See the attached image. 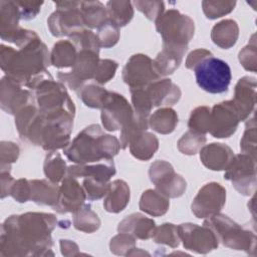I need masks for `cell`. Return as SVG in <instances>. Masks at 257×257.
Returning a JSON list of instances; mask_svg holds the SVG:
<instances>
[{
  "instance_id": "cell-2",
  "label": "cell",
  "mask_w": 257,
  "mask_h": 257,
  "mask_svg": "<svg viewBox=\"0 0 257 257\" xmlns=\"http://www.w3.org/2000/svg\"><path fill=\"white\" fill-rule=\"evenodd\" d=\"M1 68L6 76L17 82L27 83L34 76L44 72L48 63V52L46 46L36 39L23 46L20 50L1 45Z\"/></svg>"
},
{
  "instance_id": "cell-29",
  "label": "cell",
  "mask_w": 257,
  "mask_h": 257,
  "mask_svg": "<svg viewBox=\"0 0 257 257\" xmlns=\"http://www.w3.org/2000/svg\"><path fill=\"white\" fill-rule=\"evenodd\" d=\"M80 11L84 25L90 28H99L107 21L106 9L98 1L81 2Z\"/></svg>"
},
{
  "instance_id": "cell-14",
  "label": "cell",
  "mask_w": 257,
  "mask_h": 257,
  "mask_svg": "<svg viewBox=\"0 0 257 257\" xmlns=\"http://www.w3.org/2000/svg\"><path fill=\"white\" fill-rule=\"evenodd\" d=\"M239 116L232 101L216 104L210 114L209 132L215 138H228L235 133Z\"/></svg>"
},
{
  "instance_id": "cell-47",
  "label": "cell",
  "mask_w": 257,
  "mask_h": 257,
  "mask_svg": "<svg viewBox=\"0 0 257 257\" xmlns=\"http://www.w3.org/2000/svg\"><path fill=\"white\" fill-rule=\"evenodd\" d=\"M9 170H1V198H5L10 194L12 186L14 184L13 179L9 174Z\"/></svg>"
},
{
  "instance_id": "cell-13",
  "label": "cell",
  "mask_w": 257,
  "mask_h": 257,
  "mask_svg": "<svg viewBox=\"0 0 257 257\" xmlns=\"http://www.w3.org/2000/svg\"><path fill=\"white\" fill-rule=\"evenodd\" d=\"M179 237L183 240L184 247L199 253H207L218 246V239L214 232L207 226L200 227L196 224H181L177 227Z\"/></svg>"
},
{
  "instance_id": "cell-42",
  "label": "cell",
  "mask_w": 257,
  "mask_h": 257,
  "mask_svg": "<svg viewBox=\"0 0 257 257\" xmlns=\"http://www.w3.org/2000/svg\"><path fill=\"white\" fill-rule=\"evenodd\" d=\"M116 68V62L108 59H101L98 61L93 78L99 83H105L114 76Z\"/></svg>"
},
{
  "instance_id": "cell-6",
  "label": "cell",
  "mask_w": 257,
  "mask_h": 257,
  "mask_svg": "<svg viewBox=\"0 0 257 257\" xmlns=\"http://www.w3.org/2000/svg\"><path fill=\"white\" fill-rule=\"evenodd\" d=\"M80 4L81 2L75 1L55 2L58 9L48 19L49 29L54 36H70L82 29L81 27L84 23L80 11Z\"/></svg>"
},
{
  "instance_id": "cell-34",
  "label": "cell",
  "mask_w": 257,
  "mask_h": 257,
  "mask_svg": "<svg viewBox=\"0 0 257 257\" xmlns=\"http://www.w3.org/2000/svg\"><path fill=\"white\" fill-rule=\"evenodd\" d=\"M44 173L52 183L59 182L65 173V163L59 154L54 152L47 155L44 163Z\"/></svg>"
},
{
  "instance_id": "cell-26",
  "label": "cell",
  "mask_w": 257,
  "mask_h": 257,
  "mask_svg": "<svg viewBox=\"0 0 257 257\" xmlns=\"http://www.w3.org/2000/svg\"><path fill=\"white\" fill-rule=\"evenodd\" d=\"M211 36L215 44L222 48H229L238 38V25L234 20H223L213 27Z\"/></svg>"
},
{
  "instance_id": "cell-43",
  "label": "cell",
  "mask_w": 257,
  "mask_h": 257,
  "mask_svg": "<svg viewBox=\"0 0 257 257\" xmlns=\"http://www.w3.org/2000/svg\"><path fill=\"white\" fill-rule=\"evenodd\" d=\"M10 195L18 202L23 203L30 199V181H27L25 179H20L18 181H15Z\"/></svg>"
},
{
  "instance_id": "cell-3",
  "label": "cell",
  "mask_w": 257,
  "mask_h": 257,
  "mask_svg": "<svg viewBox=\"0 0 257 257\" xmlns=\"http://www.w3.org/2000/svg\"><path fill=\"white\" fill-rule=\"evenodd\" d=\"M120 144L113 136L104 135L97 124L85 127L73 142L64 149L66 157L83 165L101 160H111L119 151Z\"/></svg>"
},
{
  "instance_id": "cell-10",
  "label": "cell",
  "mask_w": 257,
  "mask_h": 257,
  "mask_svg": "<svg viewBox=\"0 0 257 257\" xmlns=\"http://www.w3.org/2000/svg\"><path fill=\"white\" fill-rule=\"evenodd\" d=\"M150 178L157 191L166 197H179L186 190V181L175 174L173 167L165 161H158L151 166Z\"/></svg>"
},
{
  "instance_id": "cell-4",
  "label": "cell",
  "mask_w": 257,
  "mask_h": 257,
  "mask_svg": "<svg viewBox=\"0 0 257 257\" xmlns=\"http://www.w3.org/2000/svg\"><path fill=\"white\" fill-rule=\"evenodd\" d=\"M198 85L210 93H222L228 90L231 82V69L228 63L210 55L204 58L194 69Z\"/></svg>"
},
{
  "instance_id": "cell-16",
  "label": "cell",
  "mask_w": 257,
  "mask_h": 257,
  "mask_svg": "<svg viewBox=\"0 0 257 257\" xmlns=\"http://www.w3.org/2000/svg\"><path fill=\"white\" fill-rule=\"evenodd\" d=\"M86 195L74 177L67 175L59 188L57 203L53 206L58 213L76 212L81 208Z\"/></svg>"
},
{
  "instance_id": "cell-40",
  "label": "cell",
  "mask_w": 257,
  "mask_h": 257,
  "mask_svg": "<svg viewBox=\"0 0 257 257\" xmlns=\"http://www.w3.org/2000/svg\"><path fill=\"white\" fill-rule=\"evenodd\" d=\"M96 36L99 45L107 48L113 46L117 42L119 34L117 27L107 19V21L98 28V33Z\"/></svg>"
},
{
  "instance_id": "cell-37",
  "label": "cell",
  "mask_w": 257,
  "mask_h": 257,
  "mask_svg": "<svg viewBox=\"0 0 257 257\" xmlns=\"http://www.w3.org/2000/svg\"><path fill=\"white\" fill-rule=\"evenodd\" d=\"M205 142L206 138L203 134L190 131L183 135V137L180 139L178 142V148L183 154L194 155L204 145Z\"/></svg>"
},
{
  "instance_id": "cell-31",
  "label": "cell",
  "mask_w": 257,
  "mask_h": 257,
  "mask_svg": "<svg viewBox=\"0 0 257 257\" xmlns=\"http://www.w3.org/2000/svg\"><path fill=\"white\" fill-rule=\"evenodd\" d=\"M107 19L116 27L127 24L134 15V9L130 1H109L106 4Z\"/></svg>"
},
{
  "instance_id": "cell-44",
  "label": "cell",
  "mask_w": 257,
  "mask_h": 257,
  "mask_svg": "<svg viewBox=\"0 0 257 257\" xmlns=\"http://www.w3.org/2000/svg\"><path fill=\"white\" fill-rule=\"evenodd\" d=\"M19 155V148L11 142L1 143V168L9 167L10 164L15 162Z\"/></svg>"
},
{
  "instance_id": "cell-17",
  "label": "cell",
  "mask_w": 257,
  "mask_h": 257,
  "mask_svg": "<svg viewBox=\"0 0 257 257\" xmlns=\"http://www.w3.org/2000/svg\"><path fill=\"white\" fill-rule=\"evenodd\" d=\"M255 78L243 77L235 87V97L232 101L240 120H244L255 105Z\"/></svg>"
},
{
  "instance_id": "cell-15",
  "label": "cell",
  "mask_w": 257,
  "mask_h": 257,
  "mask_svg": "<svg viewBox=\"0 0 257 257\" xmlns=\"http://www.w3.org/2000/svg\"><path fill=\"white\" fill-rule=\"evenodd\" d=\"M27 90H22L20 83L9 76L1 80V107L3 110L17 114L22 108L29 105L31 97Z\"/></svg>"
},
{
  "instance_id": "cell-18",
  "label": "cell",
  "mask_w": 257,
  "mask_h": 257,
  "mask_svg": "<svg viewBox=\"0 0 257 257\" xmlns=\"http://www.w3.org/2000/svg\"><path fill=\"white\" fill-rule=\"evenodd\" d=\"M153 106L170 105L176 103L180 96V88L170 79L155 80L145 87Z\"/></svg>"
},
{
  "instance_id": "cell-8",
  "label": "cell",
  "mask_w": 257,
  "mask_h": 257,
  "mask_svg": "<svg viewBox=\"0 0 257 257\" xmlns=\"http://www.w3.org/2000/svg\"><path fill=\"white\" fill-rule=\"evenodd\" d=\"M134 116L126 99L116 93L108 91L101 106V120L105 130H121Z\"/></svg>"
},
{
  "instance_id": "cell-11",
  "label": "cell",
  "mask_w": 257,
  "mask_h": 257,
  "mask_svg": "<svg viewBox=\"0 0 257 257\" xmlns=\"http://www.w3.org/2000/svg\"><path fill=\"white\" fill-rule=\"evenodd\" d=\"M159 76L151 58L144 54L133 55L122 70V79L131 89L146 87L158 80Z\"/></svg>"
},
{
  "instance_id": "cell-9",
  "label": "cell",
  "mask_w": 257,
  "mask_h": 257,
  "mask_svg": "<svg viewBox=\"0 0 257 257\" xmlns=\"http://www.w3.org/2000/svg\"><path fill=\"white\" fill-rule=\"evenodd\" d=\"M226 170L225 179L232 181L240 193L249 195L255 189V159H251L249 155L233 157Z\"/></svg>"
},
{
  "instance_id": "cell-32",
  "label": "cell",
  "mask_w": 257,
  "mask_h": 257,
  "mask_svg": "<svg viewBox=\"0 0 257 257\" xmlns=\"http://www.w3.org/2000/svg\"><path fill=\"white\" fill-rule=\"evenodd\" d=\"M178 123V115L172 108H161L150 118V125L160 134L172 133Z\"/></svg>"
},
{
  "instance_id": "cell-33",
  "label": "cell",
  "mask_w": 257,
  "mask_h": 257,
  "mask_svg": "<svg viewBox=\"0 0 257 257\" xmlns=\"http://www.w3.org/2000/svg\"><path fill=\"white\" fill-rule=\"evenodd\" d=\"M74 227L77 230H81L84 232H93L95 231L99 225V219L97 215L90 210V207L85 205L74 212Z\"/></svg>"
},
{
  "instance_id": "cell-45",
  "label": "cell",
  "mask_w": 257,
  "mask_h": 257,
  "mask_svg": "<svg viewBox=\"0 0 257 257\" xmlns=\"http://www.w3.org/2000/svg\"><path fill=\"white\" fill-rule=\"evenodd\" d=\"M19 8L20 18L25 20H30L34 18L40 11V7L43 2H33V1H16Z\"/></svg>"
},
{
  "instance_id": "cell-36",
  "label": "cell",
  "mask_w": 257,
  "mask_h": 257,
  "mask_svg": "<svg viewBox=\"0 0 257 257\" xmlns=\"http://www.w3.org/2000/svg\"><path fill=\"white\" fill-rule=\"evenodd\" d=\"M210 108L207 106H200L197 107L192 111V114L189 119V127L191 131L199 133V134H205L209 132L210 127Z\"/></svg>"
},
{
  "instance_id": "cell-20",
  "label": "cell",
  "mask_w": 257,
  "mask_h": 257,
  "mask_svg": "<svg viewBox=\"0 0 257 257\" xmlns=\"http://www.w3.org/2000/svg\"><path fill=\"white\" fill-rule=\"evenodd\" d=\"M187 50V46L164 45L163 50L153 61L154 68L159 75H168L173 73L181 64L183 55Z\"/></svg>"
},
{
  "instance_id": "cell-30",
  "label": "cell",
  "mask_w": 257,
  "mask_h": 257,
  "mask_svg": "<svg viewBox=\"0 0 257 257\" xmlns=\"http://www.w3.org/2000/svg\"><path fill=\"white\" fill-rule=\"evenodd\" d=\"M76 56L75 46L68 40H62L53 46L50 60L55 67H68L74 65Z\"/></svg>"
},
{
  "instance_id": "cell-5",
  "label": "cell",
  "mask_w": 257,
  "mask_h": 257,
  "mask_svg": "<svg viewBox=\"0 0 257 257\" xmlns=\"http://www.w3.org/2000/svg\"><path fill=\"white\" fill-rule=\"evenodd\" d=\"M156 26L163 37L164 45L187 46L194 35L193 20L175 9L163 14L156 21Z\"/></svg>"
},
{
  "instance_id": "cell-7",
  "label": "cell",
  "mask_w": 257,
  "mask_h": 257,
  "mask_svg": "<svg viewBox=\"0 0 257 257\" xmlns=\"http://www.w3.org/2000/svg\"><path fill=\"white\" fill-rule=\"evenodd\" d=\"M204 225L209 227L218 241H222L225 246L238 250L249 248L250 232L244 231L228 216L216 214L205 221Z\"/></svg>"
},
{
  "instance_id": "cell-21",
  "label": "cell",
  "mask_w": 257,
  "mask_h": 257,
  "mask_svg": "<svg viewBox=\"0 0 257 257\" xmlns=\"http://www.w3.org/2000/svg\"><path fill=\"white\" fill-rule=\"evenodd\" d=\"M155 229V222L141 214H132L131 216H127L119 223L117 228L119 233H130L140 239H148L152 237Z\"/></svg>"
},
{
  "instance_id": "cell-28",
  "label": "cell",
  "mask_w": 257,
  "mask_h": 257,
  "mask_svg": "<svg viewBox=\"0 0 257 257\" xmlns=\"http://www.w3.org/2000/svg\"><path fill=\"white\" fill-rule=\"evenodd\" d=\"M140 208L152 216H160L167 212L169 208V201L167 197L159 191L148 190L142 195Z\"/></svg>"
},
{
  "instance_id": "cell-19",
  "label": "cell",
  "mask_w": 257,
  "mask_h": 257,
  "mask_svg": "<svg viewBox=\"0 0 257 257\" xmlns=\"http://www.w3.org/2000/svg\"><path fill=\"white\" fill-rule=\"evenodd\" d=\"M233 157V152L229 147L215 143L205 146L200 153L202 163L214 171L226 170Z\"/></svg>"
},
{
  "instance_id": "cell-12",
  "label": "cell",
  "mask_w": 257,
  "mask_h": 257,
  "mask_svg": "<svg viewBox=\"0 0 257 257\" xmlns=\"http://www.w3.org/2000/svg\"><path fill=\"white\" fill-rule=\"evenodd\" d=\"M225 200V189L218 183H210L199 191L192 203V211L198 218H210L219 213Z\"/></svg>"
},
{
  "instance_id": "cell-22",
  "label": "cell",
  "mask_w": 257,
  "mask_h": 257,
  "mask_svg": "<svg viewBox=\"0 0 257 257\" xmlns=\"http://www.w3.org/2000/svg\"><path fill=\"white\" fill-rule=\"evenodd\" d=\"M114 174L115 169L111 160H107L105 163L97 165L85 166V164H83L79 166H71L67 170V175L71 177H93L105 183H107L110 177Z\"/></svg>"
},
{
  "instance_id": "cell-38",
  "label": "cell",
  "mask_w": 257,
  "mask_h": 257,
  "mask_svg": "<svg viewBox=\"0 0 257 257\" xmlns=\"http://www.w3.org/2000/svg\"><path fill=\"white\" fill-rule=\"evenodd\" d=\"M203 11L207 18L216 19L224 14L230 13L235 5V1H203Z\"/></svg>"
},
{
  "instance_id": "cell-24",
  "label": "cell",
  "mask_w": 257,
  "mask_h": 257,
  "mask_svg": "<svg viewBox=\"0 0 257 257\" xmlns=\"http://www.w3.org/2000/svg\"><path fill=\"white\" fill-rule=\"evenodd\" d=\"M59 196V188L45 180L30 181V200L41 205L54 206Z\"/></svg>"
},
{
  "instance_id": "cell-46",
  "label": "cell",
  "mask_w": 257,
  "mask_h": 257,
  "mask_svg": "<svg viewBox=\"0 0 257 257\" xmlns=\"http://www.w3.org/2000/svg\"><path fill=\"white\" fill-rule=\"evenodd\" d=\"M212 55V53L205 49H197L193 52H191L187 58L186 66L189 69H194V67L199 64L204 58Z\"/></svg>"
},
{
  "instance_id": "cell-39",
  "label": "cell",
  "mask_w": 257,
  "mask_h": 257,
  "mask_svg": "<svg viewBox=\"0 0 257 257\" xmlns=\"http://www.w3.org/2000/svg\"><path fill=\"white\" fill-rule=\"evenodd\" d=\"M178 229L173 224H163L162 226L155 229L153 239L157 243H164L172 247L179 245Z\"/></svg>"
},
{
  "instance_id": "cell-27",
  "label": "cell",
  "mask_w": 257,
  "mask_h": 257,
  "mask_svg": "<svg viewBox=\"0 0 257 257\" xmlns=\"http://www.w3.org/2000/svg\"><path fill=\"white\" fill-rule=\"evenodd\" d=\"M130 150L133 156L140 160H149L158 150V139L150 133H143L131 142Z\"/></svg>"
},
{
  "instance_id": "cell-1",
  "label": "cell",
  "mask_w": 257,
  "mask_h": 257,
  "mask_svg": "<svg viewBox=\"0 0 257 257\" xmlns=\"http://www.w3.org/2000/svg\"><path fill=\"white\" fill-rule=\"evenodd\" d=\"M56 224L51 214L26 213L11 216L2 224L1 256L26 255V250L50 249V232Z\"/></svg>"
},
{
  "instance_id": "cell-35",
  "label": "cell",
  "mask_w": 257,
  "mask_h": 257,
  "mask_svg": "<svg viewBox=\"0 0 257 257\" xmlns=\"http://www.w3.org/2000/svg\"><path fill=\"white\" fill-rule=\"evenodd\" d=\"M108 91L97 85H87L79 92V97L89 107L99 108L102 106Z\"/></svg>"
},
{
  "instance_id": "cell-41",
  "label": "cell",
  "mask_w": 257,
  "mask_h": 257,
  "mask_svg": "<svg viewBox=\"0 0 257 257\" xmlns=\"http://www.w3.org/2000/svg\"><path fill=\"white\" fill-rule=\"evenodd\" d=\"M136 7L143 12L150 20L157 21L164 12V2L162 1H136Z\"/></svg>"
},
{
  "instance_id": "cell-25",
  "label": "cell",
  "mask_w": 257,
  "mask_h": 257,
  "mask_svg": "<svg viewBox=\"0 0 257 257\" xmlns=\"http://www.w3.org/2000/svg\"><path fill=\"white\" fill-rule=\"evenodd\" d=\"M19 19L20 12L16 1H0V24L2 39H5L18 29Z\"/></svg>"
},
{
  "instance_id": "cell-23",
  "label": "cell",
  "mask_w": 257,
  "mask_h": 257,
  "mask_svg": "<svg viewBox=\"0 0 257 257\" xmlns=\"http://www.w3.org/2000/svg\"><path fill=\"white\" fill-rule=\"evenodd\" d=\"M130 200V189L125 182L116 180L109 184L103 206L106 211L117 213L124 209Z\"/></svg>"
}]
</instances>
